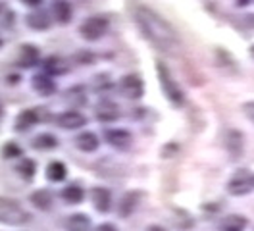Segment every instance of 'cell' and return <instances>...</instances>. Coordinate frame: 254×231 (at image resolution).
<instances>
[{
	"label": "cell",
	"mask_w": 254,
	"mask_h": 231,
	"mask_svg": "<svg viewBox=\"0 0 254 231\" xmlns=\"http://www.w3.org/2000/svg\"><path fill=\"white\" fill-rule=\"evenodd\" d=\"M135 21L143 35L152 45L164 50V52H174L179 46V37L175 29L152 8L148 6H137L135 10Z\"/></svg>",
	"instance_id": "1"
},
{
	"label": "cell",
	"mask_w": 254,
	"mask_h": 231,
	"mask_svg": "<svg viewBox=\"0 0 254 231\" xmlns=\"http://www.w3.org/2000/svg\"><path fill=\"white\" fill-rule=\"evenodd\" d=\"M31 222V214L14 199H6V197H0V224L4 226H25Z\"/></svg>",
	"instance_id": "2"
},
{
	"label": "cell",
	"mask_w": 254,
	"mask_h": 231,
	"mask_svg": "<svg viewBox=\"0 0 254 231\" xmlns=\"http://www.w3.org/2000/svg\"><path fill=\"white\" fill-rule=\"evenodd\" d=\"M156 72H158V81L162 85V91L166 94V98L174 106H181L185 102V94H183V89L179 87V83L174 79L170 68L164 62H156Z\"/></svg>",
	"instance_id": "3"
},
{
	"label": "cell",
	"mask_w": 254,
	"mask_h": 231,
	"mask_svg": "<svg viewBox=\"0 0 254 231\" xmlns=\"http://www.w3.org/2000/svg\"><path fill=\"white\" fill-rule=\"evenodd\" d=\"M108 27H110V21L104 15H91L79 25V33L87 41H98L108 33Z\"/></svg>",
	"instance_id": "4"
},
{
	"label": "cell",
	"mask_w": 254,
	"mask_h": 231,
	"mask_svg": "<svg viewBox=\"0 0 254 231\" xmlns=\"http://www.w3.org/2000/svg\"><path fill=\"white\" fill-rule=\"evenodd\" d=\"M254 189V173L249 169H239L227 183V193L233 197H245Z\"/></svg>",
	"instance_id": "5"
},
{
	"label": "cell",
	"mask_w": 254,
	"mask_h": 231,
	"mask_svg": "<svg viewBox=\"0 0 254 231\" xmlns=\"http://www.w3.org/2000/svg\"><path fill=\"white\" fill-rule=\"evenodd\" d=\"M120 92L129 100H139L144 92V83L139 76H126L120 81Z\"/></svg>",
	"instance_id": "6"
},
{
	"label": "cell",
	"mask_w": 254,
	"mask_h": 231,
	"mask_svg": "<svg viewBox=\"0 0 254 231\" xmlns=\"http://www.w3.org/2000/svg\"><path fill=\"white\" fill-rule=\"evenodd\" d=\"M104 137H106V143L118 151H127L133 145V135L127 129H108Z\"/></svg>",
	"instance_id": "7"
},
{
	"label": "cell",
	"mask_w": 254,
	"mask_h": 231,
	"mask_svg": "<svg viewBox=\"0 0 254 231\" xmlns=\"http://www.w3.org/2000/svg\"><path fill=\"white\" fill-rule=\"evenodd\" d=\"M56 123H58L62 129L73 131V129L83 127V125L87 123V118H85L81 112H77V110H67V112H64V114H60V116L56 118Z\"/></svg>",
	"instance_id": "8"
},
{
	"label": "cell",
	"mask_w": 254,
	"mask_h": 231,
	"mask_svg": "<svg viewBox=\"0 0 254 231\" xmlns=\"http://www.w3.org/2000/svg\"><path fill=\"white\" fill-rule=\"evenodd\" d=\"M225 149H227V153L231 154V158H239L243 154V151H245L243 133L237 131V129H229L225 133Z\"/></svg>",
	"instance_id": "9"
},
{
	"label": "cell",
	"mask_w": 254,
	"mask_h": 231,
	"mask_svg": "<svg viewBox=\"0 0 254 231\" xmlns=\"http://www.w3.org/2000/svg\"><path fill=\"white\" fill-rule=\"evenodd\" d=\"M91 200H93V206L102 214H106L112 208V193L104 187H95L91 191Z\"/></svg>",
	"instance_id": "10"
},
{
	"label": "cell",
	"mask_w": 254,
	"mask_h": 231,
	"mask_svg": "<svg viewBox=\"0 0 254 231\" xmlns=\"http://www.w3.org/2000/svg\"><path fill=\"white\" fill-rule=\"evenodd\" d=\"M41 60V52L35 45H23L19 50V56H17V64L21 68H33L37 66Z\"/></svg>",
	"instance_id": "11"
},
{
	"label": "cell",
	"mask_w": 254,
	"mask_h": 231,
	"mask_svg": "<svg viewBox=\"0 0 254 231\" xmlns=\"http://www.w3.org/2000/svg\"><path fill=\"white\" fill-rule=\"evenodd\" d=\"M139 199H141V193H135V191L126 193L122 197V200H120V204H118V214L122 216V218H129L135 212V208L139 204Z\"/></svg>",
	"instance_id": "12"
},
{
	"label": "cell",
	"mask_w": 254,
	"mask_h": 231,
	"mask_svg": "<svg viewBox=\"0 0 254 231\" xmlns=\"http://www.w3.org/2000/svg\"><path fill=\"white\" fill-rule=\"evenodd\" d=\"M249 226V220L245 216H239V214H231V216H225L220 226H218V231H245Z\"/></svg>",
	"instance_id": "13"
},
{
	"label": "cell",
	"mask_w": 254,
	"mask_h": 231,
	"mask_svg": "<svg viewBox=\"0 0 254 231\" xmlns=\"http://www.w3.org/2000/svg\"><path fill=\"white\" fill-rule=\"evenodd\" d=\"M100 145V139L96 137L93 131H83L75 137V147L81 153H95Z\"/></svg>",
	"instance_id": "14"
},
{
	"label": "cell",
	"mask_w": 254,
	"mask_h": 231,
	"mask_svg": "<svg viewBox=\"0 0 254 231\" xmlns=\"http://www.w3.org/2000/svg\"><path fill=\"white\" fill-rule=\"evenodd\" d=\"M33 89L39 92V94L50 96V94L56 92V83H54V79L48 76V74H39V76L33 77Z\"/></svg>",
	"instance_id": "15"
},
{
	"label": "cell",
	"mask_w": 254,
	"mask_h": 231,
	"mask_svg": "<svg viewBox=\"0 0 254 231\" xmlns=\"http://www.w3.org/2000/svg\"><path fill=\"white\" fill-rule=\"evenodd\" d=\"M52 14H54V19L58 23H67L73 15V10H71V4L67 0H56L52 4Z\"/></svg>",
	"instance_id": "16"
},
{
	"label": "cell",
	"mask_w": 254,
	"mask_h": 231,
	"mask_svg": "<svg viewBox=\"0 0 254 231\" xmlns=\"http://www.w3.org/2000/svg\"><path fill=\"white\" fill-rule=\"evenodd\" d=\"M39 122V116H37V110H23V112H19V116L16 118V129L17 131H27V129H31L35 123Z\"/></svg>",
	"instance_id": "17"
},
{
	"label": "cell",
	"mask_w": 254,
	"mask_h": 231,
	"mask_svg": "<svg viewBox=\"0 0 254 231\" xmlns=\"http://www.w3.org/2000/svg\"><path fill=\"white\" fill-rule=\"evenodd\" d=\"M27 25L35 31H45L52 25V17L47 12H33L27 15Z\"/></svg>",
	"instance_id": "18"
},
{
	"label": "cell",
	"mask_w": 254,
	"mask_h": 231,
	"mask_svg": "<svg viewBox=\"0 0 254 231\" xmlns=\"http://www.w3.org/2000/svg\"><path fill=\"white\" fill-rule=\"evenodd\" d=\"M65 175H67V168H65V164L60 162V160H54V162H50L47 168V179L48 181H52V183H60L65 179Z\"/></svg>",
	"instance_id": "19"
},
{
	"label": "cell",
	"mask_w": 254,
	"mask_h": 231,
	"mask_svg": "<svg viewBox=\"0 0 254 231\" xmlns=\"http://www.w3.org/2000/svg\"><path fill=\"white\" fill-rule=\"evenodd\" d=\"M65 231H91V220L85 214H73L65 220Z\"/></svg>",
	"instance_id": "20"
},
{
	"label": "cell",
	"mask_w": 254,
	"mask_h": 231,
	"mask_svg": "<svg viewBox=\"0 0 254 231\" xmlns=\"http://www.w3.org/2000/svg\"><path fill=\"white\" fill-rule=\"evenodd\" d=\"M31 204L35 208H39V210H50V206H52V195L48 193L47 189H39V191H35L31 193Z\"/></svg>",
	"instance_id": "21"
},
{
	"label": "cell",
	"mask_w": 254,
	"mask_h": 231,
	"mask_svg": "<svg viewBox=\"0 0 254 231\" xmlns=\"http://www.w3.org/2000/svg\"><path fill=\"white\" fill-rule=\"evenodd\" d=\"M96 118L104 123L116 122L120 118V110L116 108V104H112V102H104V104H100V106L96 108Z\"/></svg>",
	"instance_id": "22"
},
{
	"label": "cell",
	"mask_w": 254,
	"mask_h": 231,
	"mask_svg": "<svg viewBox=\"0 0 254 231\" xmlns=\"http://www.w3.org/2000/svg\"><path fill=\"white\" fill-rule=\"evenodd\" d=\"M62 199L67 204H79L85 199V191H83L81 185H67L62 191Z\"/></svg>",
	"instance_id": "23"
},
{
	"label": "cell",
	"mask_w": 254,
	"mask_h": 231,
	"mask_svg": "<svg viewBox=\"0 0 254 231\" xmlns=\"http://www.w3.org/2000/svg\"><path fill=\"white\" fill-rule=\"evenodd\" d=\"M58 145V139L50 133H41L33 139V147L39 149V151H48V149H54Z\"/></svg>",
	"instance_id": "24"
},
{
	"label": "cell",
	"mask_w": 254,
	"mask_h": 231,
	"mask_svg": "<svg viewBox=\"0 0 254 231\" xmlns=\"http://www.w3.org/2000/svg\"><path fill=\"white\" fill-rule=\"evenodd\" d=\"M16 169L23 179H33L35 173H37V164H35V160H31V158H23L16 166Z\"/></svg>",
	"instance_id": "25"
},
{
	"label": "cell",
	"mask_w": 254,
	"mask_h": 231,
	"mask_svg": "<svg viewBox=\"0 0 254 231\" xmlns=\"http://www.w3.org/2000/svg\"><path fill=\"white\" fill-rule=\"evenodd\" d=\"M64 68L62 66V60L60 58H48L47 62H45V74H48V76H52V74H62Z\"/></svg>",
	"instance_id": "26"
},
{
	"label": "cell",
	"mask_w": 254,
	"mask_h": 231,
	"mask_svg": "<svg viewBox=\"0 0 254 231\" xmlns=\"http://www.w3.org/2000/svg\"><path fill=\"white\" fill-rule=\"evenodd\" d=\"M21 154V149H19V145L17 143H6L4 147H2V156L4 158H17Z\"/></svg>",
	"instance_id": "27"
},
{
	"label": "cell",
	"mask_w": 254,
	"mask_h": 231,
	"mask_svg": "<svg viewBox=\"0 0 254 231\" xmlns=\"http://www.w3.org/2000/svg\"><path fill=\"white\" fill-rule=\"evenodd\" d=\"M243 112H245V116L254 123V100L245 102V104H243Z\"/></svg>",
	"instance_id": "28"
},
{
	"label": "cell",
	"mask_w": 254,
	"mask_h": 231,
	"mask_svg": "<svg viewBox=\"0 0 254 231\" xmlns=\"http://www.w3.org/2000/svg\"><path fill=\"white\" fill-rule=\"evenodd\" d=\"M95 231H118V228L114 224H100Z\"/></svg>",
	"instance_id": "29"
},
{
	"label": "cell",
	"mask_w": 254,
	"mask_h": 231,
	"mask_svg": "<svg viewBox=\"0 0 254 231\" xmlns=\"http://www.w3.org/2000/svg\"><path fill=\"white\" fill-rule=\"evenodd\" d=\"M21 2H23L25 6H39L43 0H21Z\"/></svg>",
	"instance_id": "30"
},
{
	"label": "cell",
	"mask_w": 254,
	"mask_h": 231,
	"mask_svg": "<svg viewBox=\"0 0 254 231\" xmlns=\"http://www.w3.org/2000/svg\"><path fill=\"white\" fill-rule=\"evenodd\" d=\"M146 231H166V230H164V228H160V226H150Z\"/></svg>",
	"instance_id": "31"
},
{
	"label": "cell",
	"mask_w": 254,
	"mask_h": 231,
	"mask_svg": "<svg viewBox=\"0 0 254 231\" xmlns=\"http://www.w3.org/2000/svg\"><path fill=\"white\" fill-rule=\"evenodd\" d=\"M237 4L239 6H247V4H249V0H239Z\"/></svg>",
	"instance_id": "32"
},
{
	"label": "cell",
	"mask_w": 254,
	"mask_h": 231,
	"mask_svg": "<svg viewBox=\"0 0 254 231\" xmlns=\"http://www.w3.org/2000/svg\"><path fill=\"white\" fill-rule=\"evenodd\" d=\"M2 45H4V41H2V37H0V48H2Z\"/></svg>",
	"instance_id": "33"
},
{
	"label": "cell",
	"mask_w": 254,
	"mask_h": 231,
	"mask_svg": "<svg viewBox=\"0 0 254 231\" xmlns=\"http://www.w3.org/2000/svg\"><path fill=\"white\" fill-rule=\"evenodd\" d=\"M0 116H2V108H0Z\"/></svg>",
	"instance_id": "34"
},
{
	"label": "cell",
	"mask_w": 254,
	"mask_h": 231,
	"mask_svg": "<svg viewBox=\"0 0 254 231\" xmlns=\"http://www.w3.org/2000/svg\"><path fill=\"white\" fill-rule=\"evenodd\" d=\"M0 12H2V6H0Z\"/></svg>",
	"instance_id": "35"
},
{
	"label": "cell",
	"mask_w": 254,
	"mask_h": 231,
	"mask_svg": "<svg viewBox=\"0 0 254 231\" xmlns=\"http://www.w3.org/2000/svg\"><path fill=\"white\" fill-rule=\"evenodd\" d=\"M253 52H254V48H253Z\"/></svg>",
	"instance_id": "36"
}]
</instances>
